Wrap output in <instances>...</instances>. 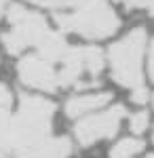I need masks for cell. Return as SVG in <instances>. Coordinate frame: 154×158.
Here are the masks:
<instances>
[{
	"label": "cell",
	"mask_w": 154,
	"mask_h": 158,
	"mask_svg": "<svg viewBox=\"0 0 154 158\" xmlns=\"http://www.w3.org/2000/svg\"><path fill=\"white\" fill-rule=\"evenodd\" d=\"M55 103L38 95H21L9 129V156L36 158L53 137Z\"/></svg>",
	"instance_id": "1"
},
{
	"label": "cell",
	"mask_w": 154,
	"mask_h": 158,
	"mask_svg": "<svg viewBox=\"0 0 154 158\" xmlns=\"http://www.w3.org/2000/svg\"><path fill=\"white\" fill-rule=\"evenodd\" d=\"M148 51V34L143 27H133L129 34L116 40L108 51L110 74L120 86L133 91L143 86V55Z\"/></svg>",
	"instance_id": "2"
},
{
	"label": "cell",
	"mask_w": 154,
	"mask_h": 158,
	"mask_svg": "<svg viewBox=\"0 0 154 158\" xmlns=\"http://www.w3.org/2000/svg\"><path fill=\"white\" fill-rule=\"evenodd\" d=\"M61 30L84 38H108L120 27V19L108 0H87L70 13L55 15Z\"/></svg>",
	"instance_id": "3"
},
{
	"label": "cell",
	"mask_w": 154,
	"mask_h": 158,
	"mask_svg": "<svg viewBox=\"0 0 154 158\" xmlns=\"http://www.w3.org/2000/svg\"><path fill=\"white\" fill-rule=\"evenodd\" d=\"M53 30L47 19L25 6H13L9 11V30L2 34V47L9 55H19L25 49H38Z\"/></svg>",
	"instance_id": "4"
},
{
	"label": "cell",
	"mask_w": 154,
	"mask_h": 158,
	"mask_svg": "<svg viewBox=\"0 0 154 158\" xmlns=\"http://www.w3.org/2000/svg\"><path fill=\"white\" fill-rule=\"evenodd\" d=\"M127 112L120 103H114V106H108V108L95 112L91 116H84L76 122L74 127V137L76 141L83 148L95 146L97 141L101 139H110L118 133L120 124L125 120Z\"/></svg>",
	"instance_id": "5"
},
{
	"label": "cell",
	"mask_w": 154,
	"mask_h": 158,
	"mask_svg": "<svg viewBox=\"0 0 154 158\" xmlns=\"http://www.w3.org/2000/svg\"><path fill=\"white\" fill-rule=\"evenodd\" d=\"M17 74H19V80L30 89L49 91V93H55L57 89H61L59 70L38 53L21 57V61L17 63Z\"/></svg>",
	"instance_id": "6"
},
{
	"label": "cell",
	"mask_w": 154,
	"mask_h": 158,
	"mask_svg": "<svg viewBox=\"0 0 154 158\" xmlns=\"http://www.w3.org/2000/svg\"><path fill=\"white\" fill-rule=\"evenodd\" d=\"M110 101H112V93L110 91L76 95V97H70L66 101V114L70 118H84V116H91L95 112L108 108Z\"/></svg>",
	"instance_id": "7"
},
{
	"label": "cell",
	"mask_w": 154,
	"mask_h": 158,
	"mask_svg": "<svg viewBox=\"0 0 154 158\" xmlns=\"http://www.w3.org/2000/svg\"><path fill=\"white\" fill-rule=\"evenodd\" d=\"M13 120V95L11 89L0 82V158L9 156V129Z\"/></svg>",
	"instance_id": "8"
},
{
	"label": "cell",
	"mask_w": 154,
	"mask_h": 158,
	"mask_svg": "<svg viewBox=\"0 0 154 158\" xmlns=\"http://www.w3.org/2000/svg\"><path fill=\"white\" fill-rule=\"evenodd\" d=\"M143 141L139 137H125L116 141V146H112L110 150V158H135L137 154H142Z\"/></svg>",
	"instance_id": "9"
},
{
	"label": "cell",
	"mask_w": 154,
	"mask_h": 158,
	"mask_svg": "<svg viewBox=\"0 0 154 158\" xmlns=\"http://www.w3.org/2000/svg\"><path fill=\"white\" fill-rule=\"evenodd\" d=\"M148 127H150V114L148 112H135V114H131L129 116V129L133 135H142L148 131Z\"/></svg>",
	"instance_id": "10"
},
{
	"label": "cell",
	"mask_w": 154,
	"mask_h": 158,
	"mask_svg": "<svg viewBox=\"0 0 154 158\" xmlns=\"http://www.w3.org/2000/svg\"><path fill=\"white\" fill-rule=\"evenodd\" d=\"M118 2H122L125 9L129 11H146L154 17V0H118Z\"/></svg>",
	"instance_id": "11"
},
{
	"label": "cell",
	"mask_w": 154,
	"mask_h": 158,
	"mask_svg": "<svg viewBox=\"0 0 154 158\" xmlns=\"http://www.w3.org/2000/svg\"><path fill=\"white\" fill-rule=\"evenodd\" d=\"M84 2H87V0H55L51 11H55V15L70 13V11H74V9H78L80 4H84Z\"/></svg>",
	"instance_id": "12"
},
{
	"label": "cell",
	"mask_w": 154,
	"mask_h": 158,
	"mask_svg": "<svg viewBox=\"0 0 154 158\" xmlns=\"http://www.w3.org/2000/svg\"><path fill=\"white\" fill-rule=\"evenodd\" d=\"M148 57H146V72H148V76H150V80L154 82V38L148 42Z\"/></svg>",
	"instance_id": "13"
},
{
	"label": "cell",
	"mask_w": 154,
	"mask_h": 158,
	"mask_svg": "<svg viewBox=\"0 0 154 158\" xmlns=\"http://www.w3.org/2000/svg\"><path fill=\"white\" fill-rule=\"evenodd\" d=\"M28 2L38 4V6H49V9H53V2H55V0H28Z\"/></svg>",
	"instance_id": "14"
},
{
	"label": "cell",
	"mask_w": 154,
	"mask_h": 158,
	"mask_svg": "<svg viewBox=\"0 0 154 158\" xmlns=\"http://www.w3.org/2000/svg\"><path fill=\"white\" fill-rule=\"evenodd\" d=\"M4 4H6V0H0V17H2V11H4Z\"/></svg>",
	"instance_id": "15"
},
{
	"label": "cell",
	"mask_w": 154,
	"mask_h": 158,
	"mask_svg": "<svg viewBox=\"0 0 154 158\" xmlns=\"http://www.w3.org/2000/svg\"><path fill=\"white\" fill-rule=\"evenodd\" d=\"M152 143H154V127H152Z\"/></svg>",
	"instance_id": "16"
},
{
	"label": "cell",
	"mask_w": 154,
	"mask_h": 158,
	"mask_svg": "<svg viewBox=\"0 0 154 158\" xmlns=\"http://www.w3.org/2000/svg\"><path fill=\"white\" fill-rule=\"evenodd\" d=\"M146 158H154V154H150V156H146Z\"/></svg>",
	"instance_id": "17"
},
{
	"label": "cell",
	"mask_w": 154,
	"mask_h": 158,
	"mask_svg": "<svg viewBox=\"0 0 154 158\" xmlns=\"http://www.w3.org/2000/svg\"><path fill=\"white\" fill-rule=\"evenodd\" d=\"M152 103H154V95H152Z\"/></svg>",
	"instance_id": "18"
}]
</instances>
